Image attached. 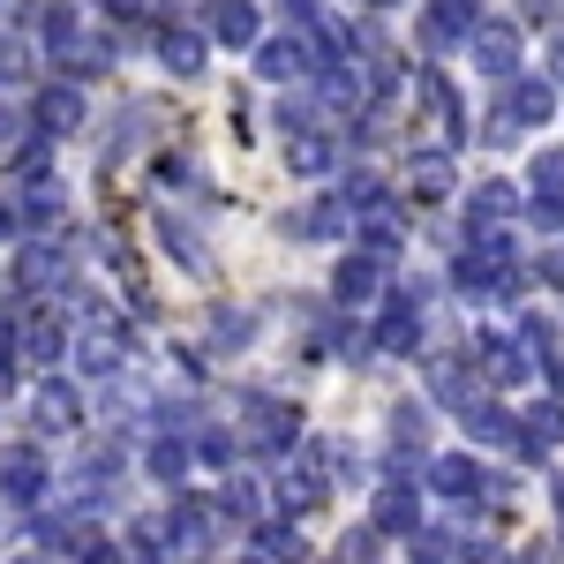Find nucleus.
<instances>
[{"instance_id": "nucleus-1", "label": "nucleus", "mask_w": 564, "mask_h": 564, "mask_svg": "<svg viewBox=\"0 0 564 564\" xmlns=\"http://www.w3.org/2000/svg\"><path fill=\"white\" fill-rule=\"evenodd\" d=\"M542 121H557V76H512L505 98H497V113L481 121V143H512L520 129H542Z\"/></svg>"}, {"instance_id": "nucleus-2", "label": "nucleus", "mask_w": 564, "mask_h": 564, "mask_svg": "<svg viewBox=\"0 0 564 564\" xmlns=\"http://www.w3.org/2000/svg\"><path fill=\"white\" fill-rule=\"evenodd\" d=\"M234 406H241V444H249V452L286 459V452L302 444V414H294L286 399H271V391H241Z\"/></svg>"}, {"instance_id": "nucleus-3", "label": "nucleus", "mask_w": 564, "mask_h": 564, "mask_svg": "<svg viewBox=\"0 0 564 564\" xmlns=\"http://www.w3.org/2000/svg\"><path fill=\"white\" fill-rule=\"evenodd\" d=\"M166 527H174L181 550H218V542L234 534V512H226V497H188V489H174Z\"/></svg>"}, {"instance_id": "nucleus-4", "label": "nucleus", "mask_w": 564, "mask_h": 564, "mask_svg": "<svg viewBox=\"0 0 564 564\" xmlns=\"http://www.w3.org/2000/svg\"><path fill=\"white\" fill-rule=\"evenodd\" d=\"M324 68V45H316V31H271V39L257 45V76L263 84H302V76H316Z\"/></svg>"}, {"instance_id": "nucleus-5", "label": "nucleus", "mask_w": 564, "mask_h": 564, "mask_svg": "<svg viewBox=\"0 0 564 564\" xmlns=\"http://www.w3.org/2000/svg\"><path fill=\"white\" fill-rule=\"evenodd\" d=\"M76 369H84V377H98V384L129 369V332L113 324V308H90V316H84V339H76Z\"/></svg>"}, {"instance_id": "nucleus-6", "label": "nucleus", "mask_w": 564, "mask_h": 564, "mask_svg": "<svg viewBox=\"0 0 564 564\" xmlns=\"http://www.w3.org/2000/svg\"><path fill=\"white\" fill-rule=\"evenodd\" d=\"M68 286V249L53 241V234H31L23 249H15V294L23 302H45V294H61Z\"/></svg>"}, {"instance_id": "nucleus-7", "label": "nucleus", "mask_w": 564, "mask_h": 564, "mask_svg": "<svg viewBox=\"0 0 564 564\" xmlns=\"http://www.w3.org/2000/svg\"><path fill=\"white\" fill-rule=\"evenodd\" d=\"M414 98H422V113H430V129H436V143H452V151H459V143H467V106H459V90H452V76H444V68H414Z\"/></svg>"}, {"instance_id": "nucleus-8", "label": "nucleus", "mask_w": 564, "mask_h": 564, "mask_svg": "<svg viewBox=\"0 0 564 564\" xmlns=\"http://www.w3.org/2000/svg\"><path fill=\"white\" fill-rule=\"evenodd\" d=\"M422 302H430V286H399L384 302V316H377V354H391V361H406V354L422 347Z\"/></svg>"}, {"instance_id": "nucleus-9", "label": "nucleus", "mask_w": 564, "mask_h": 564, "mask_svg": "<svg viewBox=\"0 0 564 564\" xmlns=\"http://www.w3.org/2000/svg\"><path fill=\"white\" fill-rule=\"evenodd\" d=\"M475 361H481V384H497V391L527 384V377L542 369V361L527 354V339H520V332H512V339H505V332H481V339H475Z\"/></svg>"}, {"instance_id": "nucleus-10", "label": "nucleus", "mask_w": 564, "mask_h": 564, "mask_svg": "<svg viewBox=\"0 0 564 564\" xmlns=\"http://www.w3.org/2000/svg\"><path fill=\"white\" fill-rule=\"evenodd\" d=\"M467 53H475L481 76L512 84V76H520V23H512V15H481V31L467 39Z\"/></svg>"}, {"instance_id": "nucleus-11", "label": "nucleus", "mask_w": 564, "mask_h": 564, "mask_svg": "<svg viewBox=\"0 0 564 564\" xmlns=\"http://www.w3.org/2000/svg\"><path fill=\"white\" fill-rule=\"evenodd\" d=\"M406 188H414L422 204H444V196L459 188V151H452V143H422V151H406Z\"/></svg>"}, {"instance_id": "nucleus-12", "label": "nucleus", "mask_w": 564, "mask_h": 564, "mask_svg": "<svg viewBox=\"0 0 564 564\" xmlns=\"http://www.w3.org/2000/svg\"><path fill=\"white\" fill-rule=\"evenodd\" d=\"M481 31V0H430L422 8V45L430 53H452V45H467Z\"/></svg>"}, {"instance_id": "nucleus-13", "label": "nucleus", "mask_w": 564, "mask_h": 564, "mask_svg": "<svg viewBox=\"0 0 564 564\" xmlns=\"http://www.w3.org/2000/svg\"><path fill=\"white\" fill-rule=\"evenodd\" d=\"M369 520L384 527V534H399V542H414V534H422V489H414L406 475L377 481V505H369Z\"/></svg>"}, {"instance_id": "nucleus-14", "label": "nucleus", "mask_w": 564, "mask_h": 564, "mask_svg": "<svg viewBox=\"0 0 564 564\" xmlns=\"http://www.w3.org/2000/svg\"><path fill=\"white\" fill-rule=\"evenodd\" d=\"M384 294V257H369V249H354V257H339V271H332V302L347 308H369Z\"/></svg>"}, {"instance_id": "nucleus-15", "label": "nucleus", "mask_w": 564, "mask_h": 564, "mask_svg": "<svg viewBox=\"0 0 564 564\" xmlns=\"http://www.w3.org/2000/svg\"><path fill=\"white\" fill-rule=\"evenodd\" d=\"M204 15H212V23H204V31H212V45H234V53H257V45H263L257 0H212Z\"/></svg>"}, {"instance_id": "nucleus-16", "label": "nucleus", "mask_w": 564, "mask_h": 564, "mask_svg": "<svg viewBox=\"0 0 564 564\" xmlns=\"http://www.w3.org/2000/svg\"><path fill=\"white\" fill-rule=\"evenodd\" d=\"M84 121H90V113H84V84H68V76L45 84L39 106H31V129H45V135H76Z\"/></svg>"}, {"instance_id": "nucleus-17", "label": "nucleus", "mask_w": 564, "mask_h": 564, "mask_svg": "<svg viewBox=\"0 0 564 564\" xmlns=\"http://www.w3.org/2000/svg\"><path fill=\"white\" fill-rule=\"evenodd\" d=\"M430 489L452 497V505H475L481 489H489V467H481L475 452H444V459H430Z\"/></svg>"}, {"instance_id": "nucleus-18", "label": "nucleus", "mask_w": 564, "mask_h": 564, "mask_svg": "<svg viewBox=\"0 0 564 564\" xmlns=\"http://www.w3.org/2000/svg\"><path fill=\"white\" fill-rule=\"evenodd\" d=\"M45 452L39 444H15V452H8V459H0V497H8V505H39L45 497Z\"/></svg>"}, {"instance_id": "nucleus-19", "label": "nucleus", "mask_w": 564, "mask_h": 564, "mask_svg": "<svg viewBox=\"0 0 564 564\" xmlns=\"http://www.w3.org/2000/svg\"><path fill=\"white\" fill-rule=\"evenodd\" d=\"M159 61L174 68V76H204V61H212V31H196V23H159Z\"/></svg>"}, {"instance_id": "nucleus-20", "label": "nucleus", "mask_w": 564, "mask_h": 564, "mask_svg": "<svg viewBox=\"0 0 564 564\" xmlns=\"http://www.w3.org/2000/svg\"><path fill=\"white\" fill-rule=\"evenodd\" d=\"M286 166H294L302 181H324L332 166H339V135L324 129V121H316V129H294L286 135Z\"/></svg>"}, {"instance_id": "nucleus-21", "label": "nucleus", "mask_w": 564, "mask_h": 564, "mask_svg": "<svg viewBox=\"0 0 564 564\" xmlns=\"http://www.w3.org/2000/svg\"><path fill=\"white\" fill-rule=\"evenodd\" d=\"M31 414H39L45 436H76V430H84V399H76V384H61V377H45V384H39Z\"/></svg>"}, {"instance_id": "nucleus-22", "label": "nucleus", "mask_w": 564, "mask_h": 564, "mask_svg": "<svg viewBox=\"0 0 564 564\" xmlns=\"http://www.w3.org/2000/svg\"><path fill=\"white\" fill-rule=\"evenodd\" d=\"M512 218H527V188H512V181H475L467 226H512Z\"/></svg>"}, {"instance_id": "nucleus-23", "label": "nucleus", "mask_w": 564, "mask_h": 564, "mask_svg": "<svg viewBox=\"0 0 564 564\" xmlns=\"http://www.w3.org/2000/svg\"><path fill=\"white\" fill-rule=\"evenodd\" d=\"M422 444H430V406L399 399V406H391V475H406V467L422 459Z\"/></svg>"}, {"instance_id": "nucleus-24", "label": "nucleus", "mask_w": 564, "mask_h": 564, "mask_svg": "<svg viewBox=\"0 0 564 564\" xmlns=\"http://www.w3.org/2000/svg\"><path fill=\"white\" fill-rule=\"evenodd\" d=\"M430 399H436V406H452V414H467V406L481 399L459 354H430Z\"/></svg>"}, {"instance_id": "nucleus-25", "label": "nucleus", "mask_w": 564, "mask_h": 564, "mask_svg": "<svg viewBox=\"0 0 564 564\" xmlns=\"http://www.w3.org/2000/svg\"><path fill=\"white\" fill-rule=\"evenodd\" d=\"M143 467H151V481H166V489H181V481H188V467H196V436L159 430V436H151V452H143Z\"/></svg>"}, {"instance_id": "nucleus-26", "label": "nucleus", "mask_w": 564, "mask_h": 564, "mask_svg": "<svg viewBox=\"0 0 564 564\" xmlns=\"http://www.w3.org/2000/svg\"><path fill=\"white\" fill-rule=\"evenodd\" d=\"M23 354H31V361H61V354H76V339H68V324L53 316V302H39L31 316H23Z\"/></svg>"}, {"instance_id": "nucleus-27", "label": "nucleus", "mask_w": 564, "mask_h": 564, "mask_svg": "<svg viewBox=\"0 0 564 564\" xmlns=\"http://www.w3.org/2000/svg\"><path fill=\"white\" fill-rule=\"evenodd\" d=\"M550 444H564V399H534L520 414V459H542Z\"/></svg>"}, {"instance_id": "nucleus-28", "label": "nucleus", "mask_w": 564, "mask_h": 564, "mask_svg": "<svg viewBox=\"0 0 564 564\" xmlns=\"http://www.w3.org/2000/svg\"><path fill=\"white\" fill-rule=\"evenodd\" d=\"M459 422H467V436H475V444H512V452H520V414H512V406H497L489 391H481Z\"/></svg>"}, {"instance_id": "nucleus-29", "label": "nucleus", "mask_w": 564, "mask_h": 564, "mask_svg": "<svg viewBox=\"0 0 564 564\" xmlns=\"http://www.w3.org/2000/svg\"><path fill=\"white\" fill-rule=\"evenodd\" d=\"M354 249H369V257H399V249H406V226H399V212H391V204H377V212H361L354 218Z\"/></svg>"}, {"instance_id": "nucleus-30", "label": "nucleus", "mask_w": 564, "mask_h": 564, "mask_svg": "<svg viewBox=\"0 0 564 564\" xmlns=\"http://www.w3.org/2000/svg\"><path fill=\"white\" fill-rule=\"evenodd\" d=\"M23 226L31 234H53V226H68V188L53 174H39L31 188H23Z\"/></svg>"}, {"instance_id": "nucleus-31", "label": "nucleus", "mask_w": 564, "mask_h": 564, "mask_svg": "<svg viewBox=\"0 0 564 564\" xmlns=\"http://www.w3.org/2000/svg\"><path fill=\"white\" fill-rule=\"evenodd\" d=\"M354 212H347V196H324V204H308L302 218H286V234H302V241H332V234H347Z\"/></svg>"}, {"instance_id": "nucleus-32", "label": "nucleus", "mask_w": 564, "mask_h": 564, "mask_svg": "<svg viewBox=\"0 0 564 564\" xmlns=\"http://www.w3.org/2000/svg\"><path fill=\"white\" fill-rule=\"evenodd\" d=\"M39 76V53H31V39L23 31H0V90H23Z\"/></svg>"}, {"instance_id": "nucleus-33", "label": "nucleus", "mask_w": 564, "mask_h": 564, "mask_svg": "<svg viewBox=\"0 0 564 564\" xmlns=\"http://www.w3.org/2000/svg\"><path fill=\"white\" fill-rule=\"evenodd\" d=\"M257 550L271 564H308V542H302V527H294V520H263L257 527Z\"/></svg>"}, {"instance_id": "nucleus-34", "label": "nucleus", "mask_w": 564, "mask_h": 564, "mask_svg": "<svg viewBox=\"0 0 564 564\" xmlns=\"http://www.w3.org/2000/svg\"><path fill=\"white\" fill-rule=\"evenodd\" d=\"M159 241H166V249H174V257H181V271H196V279L212 271V257H204V241H196V226H181L174 212L159 218Z\"/></svg>"}, {"instance_id": "nucleus-35", "label": "nucleus", "mask_w": 564, "mask_h": 564, "mask_svg": "<svg viewBox=\"0 0 564 564\" xmlns=\"http://www.w3.org/2000/svg\"><path fill=\"white\" fill-rule=\"evenodd\" d=\"M339 196H347V212H354V218H361V212H377V204H391V196H384V181L369 174V166L339 181Z\"/></svg>"}, {"instance_id": "nucleus-36", "label": "nucleus", "mask_w": 564, "mask_h": 564, "mask_svg": "<svg viewBox=\"0 0 564 564\" xmlns=\"http://www.w3.org/2000/svg\"><path fill=\"white\" fill-rule=\"evenodd\" d=\"M196 459L204 467H234L241 459V430H196Z\"/></svg>"}, {"instance_id": "nucleus-37", "label": "nucleus", "mask_w": 564, "mask_h": 564, "mask_svg": "<svg viewBox=\"0 0 564 564\" xmlns=\"http://www.w3.org/2000/svg\"><path fill=\"white\" fill-rule=\"evenodd\" d=\"M527 196H564V151H534V166H527Z\"/></svg>"}, {"instance_id": "nucleus-38", "label": "nucleus", "mask_w": 564, "mask_h": 564, "mask_svg": "<svg viewBox=\"0 0 564 564\" xmlns=\"http://www.w3.org/2000/svg\"><path fill=\"white\" fill-rule=\"evenodd\" d=\"M23 361H31V354H23V316H0V384H8Z\"/></svg>"}, {"instance_id": "nucleus-39", "label": "nucleus", "mask_w": 564, "mask_h": 564, "mask_svg": "<svg viewBox=\"0 0 564 564\" xmlns=\"http://www.w3.org/2000/svg\"><path fill=\"white\" fill-rule=\"evenodd\" d=\"M377 534H384L377 520H369V527H347V542H339V564H377Z\"/></svg>"}, {"instance_id": "nucleus-40", "label": "nucleus", "mask_w": 564, "mask_h": 564, "mask_svg": "<svg viewBox=\"0 0 564 564\" xmlns=\"http://www.w3.org/2000/svg\"><path fill=\"white\" fill-rule=\"evenodd\" d=\"M452 542H459V534H444V527H422V534H414V564H452Z\"/></svg>"}, {"instance_id": "nucleus-41", "label": "nucleus", "mask_w": 564, "mask_h": 564, "mask_svg": "<svg viewBox=\"0 0 564 564\" xmlns=\"http://www.w3.org/2000/svg\"><path fill=\"white\" fill-rule=\"evenodd\" d=\"M249 332H257V324H249L241 308H218V324H212V339H218V347H249Z\"/></svg>"}, {"instance_id": "nucleus-42", "label": "nucleus", "mask_w": 564, "mask_h": 564, "mask_svg": "<svg viewBox=\"0 0 564 564\" xmlns=\"http://www.w3.org/2000/svg\"><path fill=\"white\" fill-rule=\"evenodd\" d=\"M527 218L534 234H564V196H527Z\"/></svg>"}, {"instance_id": "nucleus-43", "label": "nucleus", "mask_w": 564, "mask_h": 564, "mask_svg": "<svg viewBox=\"0 0 564 564\" xmlns=\"http://www.w3.org/2000/svg\"><path fill=\"white\" fill-rule=\"evenodd\" d=\"M23 234H31V226H23V196H0V249L23 241Z\"/></svg>"}, {"instance_id": "nucleus-44", "label": "nucleus", "mask_w": 564, "mask_h": 564, "mask_svg": "<svg viewBox=\"0 0 564 564\" xmlns=\"http://www.w3.org/2000/svg\"><path fill=\"white\" fill-rule=\"evenodd\" d=\"M534 279H542V286H564V241H557V249H542V257H534Z\"/></svg>"}, {"instance_id": "nucleus-45", "label": "nucleus", "mask_w": 564, "mask_h": 564, "mask_svg": "<svg viewBox=\"0 0 564 564\" xmlns=\"http://www.w3.org/2000/svg\"><path fill=\"white\" fill-rule=\"evenodd\" d=\"M84 564H129V550H121V542H106V534H98V542H90V550H84Z\"/></svg>"}, {"instance_id": "nucleus-46", "label": "nucleus", "mask_w": 564, "mask_h": 564, "mask_svg": "<svg viewBox=\"0 0 564 564\" xmlns=\"http://www.w3.org/2000/svg\"><path fill=\"white\" fill-rule=\"evenodd\" d=\"M15 129H23V113H15V106H0V143H8Z\"/></svg>"}, {"instance_id": "nucleus-47", "label": "nucleus", "mask_w": 564, "mask_h": 564, "mask_svg": "<svg viewBox=\"0 0 564 564\" xmlns=\"http://www.w3.org/2000/svg\"><path fill=\"white\" fill-rule=\"evenodd\" d=\"M550 76H557V84H564V39L550 45Z\"/></svg>"}, {"instance_id": "nucleus-48", "label": "nucleus", "mask_w": 564, "mask_h": 564, "mask_svg": "<svg viewBox=\"0 0 564 564\" xmlns=\"http://www.w3.org/2000/svg\"><path fill=\"white\" fill-rule=\"evenodd\" d=\"M361 8H377V15H384V8H399V0H361Z\"/></svg>"}, {"instance_id": "nucleus-49", "label": "nucleus", "mask_w": 564, "mask_h": 564, "mask_svg": "<svg viewBox=\"0 0 564 564\" xmlns=\"http://www.w3.org/2000/svg\"><path fill=\"white\" fill-rule=\"evenodd\" d=\"M557 520H564V481H557Z\"/></svg>"}, {"instance_id": "nucleus-50", "label": "nucleus", "mask_w": 564, "mask_h": 564, "mask_svg": "<svg viewBox=\"0 0 564 564\" xmlns=\"http://www.w3.org/2000/svg\"><path fill=\"white\" fill-rule=\"evenodd\" d=\"M241 564H271V557H263V550H257V557H241Z\"/></svg>"}, {"instance_id": "nucleus-51", "label": "nucleus", "mask_w": 564, "mask_h": 564, "mask_svg": "<svg viewBox=\"0 0 564 564\" xmlns=\"http://www.w3.org/2000/svg\"><path fill=\"white\" fill-rule=\"evenodd\" d=\"M23 564H53V557H23Z\"/></svg>"}]
</instances>
